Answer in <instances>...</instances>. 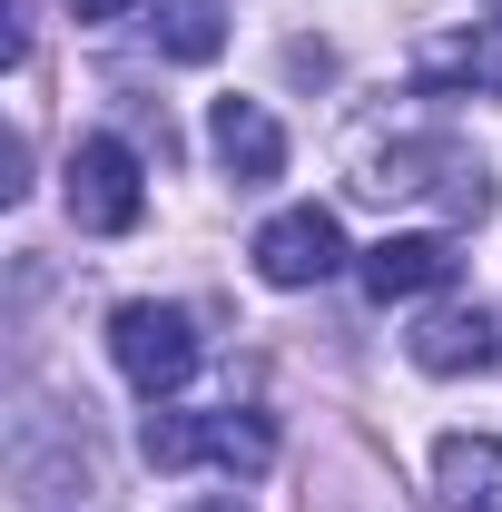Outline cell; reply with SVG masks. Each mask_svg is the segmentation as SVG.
<instances>
[{"instance_id": "obj_11", "label": "cell", "mask_w": 502, "mask_h": 512, "mask_svg": "<svg viewBox=\"0 0 502 512\" xmlns=\"http://www.w3.org/2000/svg\"><path fill=\"white\" fill-rule=\"evenodd\" d=\"M128 0H69V20H119Z\"/></svg>"}, {"instance_id": "obj_3", "label": "cell", "mask_w": 502, "mask_h": 512, "mask_svg": "<svg viewBox=\"0 0 502 512\" xmlns=\"http://www.w3.org/2000/svg\"><path fill=\"white\" fill-rule=\"evenodd\" d=\"M69 217L89 227V237H128L138 217H148V188H138V148L128 138H79L69 148Z\"/></svg>"}, {"instance_id": "obj_2", "label": "cell", "mask_w": 502, "mask_h": 512, "mask_svg": "<svg viewBox=\"0 0 502 512\" xmlns=\"http://www.w3.org/2000/svg\"><path fill=\"white\" fill-rule=\"evenodd\" d=\"M109 355L138 394H178L197 375V316L188 306H158V296H128L109 316Z\"/></svg>"}, {"instance_id": "obj_1", "label": "cell", "mask_w": 502, "mask_h": 512, "mask_svg": "<svg viewBox=\"0 0 502 512\" xmlns=\"http://www.w3.org/2000/svg\"><path fill=\"white\" fill-rule=\"evenodd\" d=\"M138 453L158 463V473H178V463H227V473H266L276 463V434H266V414H148L138 424Z\"/></svg>"}, {"instance_id": "obj_4", "label": "cell", "mask_w": 502, "mask_h": 512, "mask_svg": "<svg viewBox=\"0 0 502 512\" xmlns=\"http://www.w3.org/2000/svg\"><path fill=\"white\" fill-rule=\"evenodd\" d=\"M345 266V227H335V207H286V217H266L256 227V276L266 286H325Z\"/></svg>"}, {"instance_id": "obj_5", "label": "cell", "mask_w": 502, "mask_h": 512, "mask_svg": "<svg viewBox=\"0 0 502 512\" xmlns=\"http://www.w3.org/2000/svg\"><path fill=\"white\" fill-rule=\"evenodd\" d=\"M207 148H217V168H227L237 188H266V178L286 168V128L266 119L256 99H217V109H207Z\"/></svg>"}, {"instance_id": "obj_6", "label": "cell", "mask_w": 502, "mask_h": 512, "mask_svg": "<svg viewBox=\"0 0 502 512\" xmlns=\"http://www.w3.org/2000/svg\"><path fill=\"white\" fill-rule=\"evenodd\" d=\"M493 355H502L493 306H443V316L414 325V365H424V375H483Z\"/></svg>"}, {"instance_id": "obj_7", "label": "cell", "mask_w": 502, "mask_h": 512, "mask_svg": "<svg viewBox=\"0 0 502 512\" xmlns=\"http://www.w3.org/2000/svg\"><path fill=\"white\" fill-rule=\"evenodd\" d=\"M453 266H463V256L443 247V237H384V247H365V296H375V306L434 296V286H453Z\"/></svg>"}, {"instance_id": "obj_10", "label": "cell", "mask_w": 502, "mask_h": 512, "mask_svg": "<svg viewBox=\"0 0 502 512\" xmlns=\"http://www.w3.org/2000/svg\"><path fill=\"white\" fill-rule=\"evenodd\" d=\"M148 40H158L168 60L207 69L217 50H227V10H217V0H158V10H148Z\"/></svg>"}, {"instance_id": "obj_8", "label": "cell", "mask_w": 502, "mask_h": 512, "mask_svg": "<svg viewBox=\"0 0 502 512\" xmlns=\"http://www.w3.org/2000/svg\"><path fill=\"white\" fill-rule=\"evenodd\" d=\"M414 79L424 89H483V99H502V20L453 30V40H424L414 50Z\"/></svg>"}, {"instance_id": "obj_12", "label": "cell", "mask_w": 502, "mask_h": 512, "mask_svg": "<svg viewBox=\"0 0 502 512\" xmlns=\"http://www.w3.org/2000/svg\"><path fill=\"white\" fill-rule=\"evenodd\" d=\"M197 512H237V503H197Z\"/></svg>"}, {"instance_id": "obj_9", "label": "cell", "mask_w": 502, "mask_h": 512, "mask_svg": "<svg viewBox=\"0 0 502 512\" xmlns=\"http://www.w3.org/2000/svg\"><path fill=\"white\" fill-rule=\"evenodd\" d=\"M434 483L443 512H502V434H443Z\"/></svg>"}]
</instances>
